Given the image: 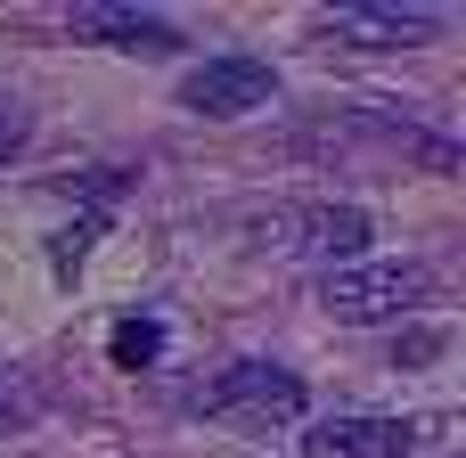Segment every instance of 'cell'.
Segmentation results:
<instances>
[{
  "mask_svg": "<svg viewBox=\"0 0 466 458\" xmlns=\"http://www.w3.org/2000/svg\"><path fill=\"white\" fill-rule=\"evenodd\" d=\"M106 352H115V369H147V361L164 352V328H156V320H123V328L106 336Z\"/></svg>",
  "mask_w": 466,
  "mask_h": 458,
  "instance_id": "8",
  "label": "cell"
},
{
  "mask_svg": "<svg viewBox=\"0 0 466 458\" xmlns=\"http://www.w3.org/2000/svg\"><path fill=\"white\" fill-rule=\"evenodd\" d=\"M434 33H442L434 8H393V0H360V8L319 16V41H344V49H418Z\"/></svg>",
  "mask_w": 466,
  "mask_h": 458,
  "instance_id": "4",
  "label": "cell"
},
{
  "mask_svg": "<svg viewBox=\"0 0 466 458\" xmlns=\"http://www.w3.org/2000/svg\"><path fill=\"white\" fill-rule=\"evenodd\" d=\"M205 410H221V418H303V377H287L279 361H229L205 393H197Z\"/></svg>",
  "mask_w": 466,
  "mask_h": 458,
  "instance_id": "3",
  "label": "cell"
},
{
  "mask_svg": "<svg viewBox=\"0 0 466 458\" xmlns=\"http://www.w3.org/2000/svg\"><path fill=\"white\" fill-rule=\"evenodd\" d=\"M295 254H319L328 270L336 262H360V246H369V213L360 205H311V213H295V238H287Z\"/></svg>",
  "mask_w": 466,
  "mask_h": 458,
  "instance_id": "7",
  "label": "cell"
},
{
  "mask_svg": "<svg viewBox=\"0 0 466 458\" xmlns=\"http://www.w3.org/2000/svg\"><path fill=\"white\" fill-rule=\"evenodd\" d=\"M418 443L410 418H319L303 434V458H401Z\"/></svg>",
  "mask_w": 466,
  "mask_h": 458,
  "instance_id": "5",
  "label": "cell"
},
{
  "mask_svg": "<svg viewBox=\"0 0 466 458\" xmlns=\"http://www.w3.org/2000/svg\"><path fill=\"white\" fill-rule=\"evenodd\" d=\"M434 295V270L426 262H336V270H319V311L328 320H352V328H369V320H401V311H418Z\"/></svg>",
  "mask_w": 466,
  "mask_h": 458,
  "instance_id": "1",
  "label": "cell"
},
{
  "mask_svg": "<svg viewBox=\"0 0 466 458\" xmlns=\"http://www.w3.org/2000/svg\"><path fill=\"white\" fill-rule=\"evenodd\" d=\"M74 41H98V49H180L172 16L115 8V0H98V8H74Z\"/></svg>",
  "mask_w": 466,
  "mask_h": 458,
  "instance_id": "6",
  "label": "cell"
},
{
  "mask_svg": "<svg viewBox=\"0 0 466 458\" xmlns=\"http://www.w3.org/2000/svg\"><path fill=\"white\" fill-rule=\"evenodd\" d=\"M270 98H279V74H270L262 57H246V49L205 57V66L180 74V107L205 115V123H238V115H254V107H270Z\"/></svg>",
  "mask_w": 466,
  "mask_h": 458,
  "instance_id": "2",
  "label": "cell"
},
{
  "mask_svg": "<svg viewBox=\"0 0 466 458\" xmlns=\"http://www.w3.org/2000/svg\"><path fill=\"white\" fill-rule=\"evenodd\" d=\"M0 418H8V393H0Z\"/></svg>",
  "mask_w": 466,
  "mask_h": 458,
  "instance_id": "10",
  "label": "cell"
},
{
  "mask_svg": "<svg viewBox=\"0 0 466 458\" xmlns=\"http://www.w3.org/2000/svg\"><path fill=\"white\" fill-rule=\"evenodd\" d=\"M25 131H33V115H25V98H8V90H0V172H8V156L25 148Z\"/></svg>",
  "mask_w": 466,
  "mask_h": 458,
  "instance_id": "9",
  "label": "cell"
}]
</instances>
